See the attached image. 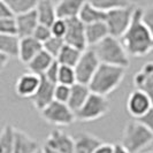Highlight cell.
I'll list each match as a JSON object with an SVG mask.
<instances>
[{
  "label": "cell",
  "instance_id": "cell-1",
  "mask_svg": "<svg viewBox=\"0 0 153 153\" xmlns=\"http://www.w3.org/2000/svg\"><path fill=\"white\" fill-rule=\"evenodd\" d=\"M120 39L129 56L142 58L153 51V37L142 21V7H136L130 25Z\"/></svg>",
  "mask_w": 153,
  "mask_h": 153
},
{
  "label": "cell",
  "instance_id": "cell-2",
  "mask_svg": "<svg viewBox=\"0 0 153 153\" xmlns=\"http://www.w3.org/2000/svg\"><path fill=\"white\" fill-rule=\"evenodd\" d=\"M126 76V68L100 63L89 83V89L93 93L107 96L115 91Z\"/></svg>",
  "mask_w": 153,
  "mask_h": 153
},
{
  "label": "cell",
  "instance_id": "cell-3",
  "mask_svg": "<svg viewBox=\"0 0 153 153\" xmlns=\"http://www.w3.org/2000/svg\"><path fill=\"white\" fill-rule=\"evenodd\" d=\"M91 48L96 52L100 63H107L126 69L130 65L129 54L127 53L120 38H115L109 35Z\"/></svg>",
  "mask_w": 153,
  "mask_h": 153
},
{
  "label": "cell",
  "instance_id": "cell-4",
  "mask_svg": "<svg viewBox=\"0 0 153 153\" xmlns=\"http://www.w3.org/2000/svg\"><path fill=\"white\" fill-rule=\"evenodd\" d=\"M153 142V132L137 120L126 124L122 135V144L130 153H140Z\"/></svg>",
  "mask_w": 153,
  "mask_h": 153
},
{
  "label": "cell",
  "instance_id": "cell-5",
  "mask_svg": "<svg viewBox=\"0 0 153 153\" xmlns=\"http://www.w3.org/2000/svg\"><path fill=\"white\" fill-rule=\"evenodd\" d=\"M135 9H136V6L130 4L124 7H117L106 10L105 23L107 24L108 32L111 36H113L115 38L122 37L123 33L130 25Z\"/></svg>",
  "mask_w": 153,
  "mask_h": 153
},
{
  "label": "cell",
  "instance_id": "cell-6",
  "mask_svg": "<svg viewBox=\"0 0 153 153\" xmlns=\"http://www.w3.org/2000/svg\"><path fill=\"white\" fill-rule=\"evenodd\" d=\"M109 111V101L106 96L91 92L86 98L83 106L75 112V117L78 121L89 122L102 117Z\"/></svg>",
  "mask_w": 153,
  "mask_h": 153
},
{
  "label": "cell",
  "instance_id": "cell-7",
  "mask_svg": "<svg viewBox=\"0 0 153 153\" xmlns=\"http://www.w3.org/2000/svg\"><path fill=\"white\" fill-rule=\"evenodd\" d=\"M42 119L47 123L56 127H67L76 121L75 113L67 104L53 100L50 105L40 111Z\"/></svg>",
  "mask_w": 153,
  "mask_h": 153
},
{
  "label": "cell",
  "instance_id": "cell-8",
  "mask_svg": "<svg viewBox=\"0 0 153 153\" xmlns=\"http://www.w3.org/2000/svg\"><path fill=\"white\" fill-rule=\"evenodd\" d=\"M100 65V61L97 56L96 52L92 48H86L84 50L79 60L75 65V73H76V79L78 83L82 84H88L90 83L91 78L93 77L96 70L98 69Z\"/></svg>",
  "mask_w": 153,
  "mask_h": 153
},
{
  "label": "cell",
  "instance_id": "cell-9",
  "mask_svg": "<svg viewBox=\"0 0 153 153\" xmlns=\"http://www.w3.org/2000/svg\"><path fill=\"white\" fill-rule=\"evenodd\" d=\"M67 31L63 37L66 44L74 46L81 51L88 48L85 38V24L78 17L67 19Z\"/></svg>",
  "mask_w": 153,
  "mask_h": 153
},
{
  "label": "cell",
  "instance_id": "cell-10",
  "mask_svg": "<svg viewBox=\"0 0 153 153\" xmlns=\"http://www.w3.org/2000/svg\"><path fill=\"white\" fill-rule=\"evenodd\" d=\"M151 107H153L151 98L149 97V94L145 91H143L140 89H135L127 99L128 113L135 120L143 116Z\"/></svg>",
  "mask_w": 153,
  "mask_h": 153
},
{
  "label": "cell",
  "instance_id": "cell-11",
  "mask_svg": "<svg viewBox=\"0 0 153 153\" xmlns=\"http://www.w3.org/2000/svg\"><path fill=\"white\" fill-rule=\"evenodd\" d=\"M45 146L59 153H73L74 138L61 129H54L46 138Z\"/></svg>",
  "mask_w": 153,
  "mask_h": 153
},
{
  "label": "cell",
  "instance_id": "cell-12",
  "mask_svg": "<svg viewBox=\"0 0 153 153\" xmlns=\"http://www.w3.org/2000/svg\"><path fill=\"white\" fill-rule=\"evenodd\" d=\"M54 86H55L54 83L46 79L44 76H40L38 89L31 97L32 105L37 111L40 112L54 100Z\"/></svg>",
  "mask_w": 153,
  "mask_h": 153
},
{
  "label": "cell",
  "instance_id": "cell-13",
  "mask_svg": "<svg viewBox=\"0 0 153 153\" xmlns=\"http://www.w3.org/2000/svg\"><path fill=\"white\" fill-rule=\"evenodd\" d=\"M40 83V76L31 71L24 73L17 78L15 83L16 94L21 98H31L37 91Z\"/></svg>",
  "mask_w": 153,
  "mask_h": 153
},
{
  "label": "cell",
  "instance_id": "cell-14",
  "mask_svg": "<svg viewBox=\"0 0 153 153\" xmlns=\"http://www.w3.org/2000/svg\"><path fill=\"white\" fill-rule=\"evenodd\" d=\"M14 19H15L16 25V35L20 38L32 36L36 27L39 23L38 16H37V13L35 9L15 15Z\"/></svg>",
  "mask_w": 153,
  "mask_h": 153
},
{
  "label": "cell",
  "instance_id": "cell-15",
  "mask_svg": "<svg viewBox=\"0 0 153 153\" xmlns=\"http://www.w3.org/2000/svg\"><path fill=\"white\" fill-rule=\"evenodd\" d=\"M42 50H43V44L39 43L32 36L23 37L20 38L17 58L22 63L28 65L33 59V56H36Z\"/></svg>",
  "mask_w": 153,
  "mask_h": 153
},
{
  "label": "cell",
  "instance_id": "cell-16",
  "mask_svg": "<svg viewBox=\"0 0 153 153\" xmlns=\"http://www.w3.org/2000/svg\"><path fill=\"white\" fill-rule=\"evenodd\" d=\"M134 85L136 89L145 91L153 104V62H147L134 76Z\"/></svg>",
  "mask_w": 153,
  "mask_h": 153
},
{
  "label": "cell",
  "instance_id": "cell-17",
  "mask_svg": "<svg viewBox=\"0 0 153 153\" xmlns=\"http://www.w3.org/2000/svg\"><path fill=\"white\" fill-rule=\"evenodd\" d=\"M74 138L73 153H93L102 143L100 138L89 132H79Z\"/></svg>",
  "mask_w": 153,
  "mask_h": 153
},
{
  "label": "cell",
  "instance_id": "cell-18",
  "mask_svg": "<svg viewBox=\"0 0 153 153\" xmlns=\"http://www.w3.org/2000/svg\"><path fill=\"white\" fill-rule=\"evenodd\" d=\"M38 150L39 144L36 139L30 137L24 131L15 129L13 153H37Z\"/></svg>",
  "mask_w": 153,
  "mask_h": 153
},
{
  "label": "cell",
  "instance_id": "cell-19",
  "mask_svg": "<svg viewBox=\"0 0 153 153\" xmlns=\"http://www.w3.org/2000/svg\"><path fill=\"white\" fill-rule=\"evenodd\" d=\"M90 93L91 91L89 89V85L76 82L75 84L70 86V94H69L67 105L75 113L83 106V104L85 102V100L89 97Z\"/></svg>",
  "mask_w": 153,
  "mask_h": 153
},
{
  "label": "cell",
  "instance_id": "cell-20",
  "mask_svg": "<svg viewBox=\"0 0 153 153\" xmlns=\"http://www.w3.org/2000/svg\"><path fill=\"white\" fill-rule=\"evenodd\" d=\"M109 36L107 24L105 21H99L91 24H85V38L86 44L90 47H93L100 43L102 39H105Z\"/></svg>",
  "mask_w": 153,
  "mask_h": 153
},
{
  "label": "cell",
  "instance_id": "cell-21",
  "mask_svg": "<svg viewBox=\"0 0 153 153\" xmlns=\"http://www.w3.org/2000/svg\"><path fill=\"white\" fill-rule=\"evenodd\" d=\"M88 0H58L55 4L56 17L59 19H71L77 17L82 6Z\"/></svg>",
  "mask_w": 153,
  "mask_h": 153
},
{
  "label": "cell",
  "instance_id": "cell-22",
  "mask_svg": "<svg viewBox=\"0 0 153 153\" xmlns=\"http://www.w3.org/2000/svg\"><path fill=\"white\" fill-rule=\"evenodd\" d=\"M38 21L42 24H45L51 27V24L56 19V12H55V5L52 0H38L36 8H35Z\"/></svg>",
  "mask_w": 153,
  "mask_h": 153
},
{
  "label": "cell",
  "instance_id": "cell-23",
  "mask_svg": "<svg viewBox=\"0 0 153 153\" xmlns=\"http://www.w3.org/2000/svg\"><path fill=\"white\" fill-rule=\"evenodd\" d=\"M105 16H106V10H102L92 5L91 2L86 1L82 6L77 17L84 24H91L99 21H105Z\"/></svg>",
  "mask_w": 153,
  "mask_h": 153
},
{
  "label": "cell",
  "instance_id": "cell-24",
  "mask_svg": "<svg viewBox=\"0 0 153 153\" xmlns=\"http://www.w3.org/2000/svg\"><path fill=\"white\" fill-rule=\"evenodd\" d=\"M55 59L51 54L47 53L45 50H42L36 56H33V59L27 65V67L29 69V71L42 76V75H44V73L47 70V68L51 66V63Z\"/></svg>",
  "mask_w": 153,
  "mask_h": 153
},
{
  "label": "cell",
  "instance_id": "cell-25",
  "mask_svg": "<svg viewBox=\"0 0 153 153\" xmlns=\"http://www.w3.org/2000/svg\"><path fill=\"white\" fill-rule=\"evenodd\" d=\"M20 37L17 35L0 33V53L8 58H17Z\"/></svg>",
  "mask_w": 153,
  "mask_h": 153
},
{
  "label": "cell",
  "instance_id": "cell-26",
  "mask_svg": "<svg viewBox=\"0 0 153 153\" xmlns=\"http://www.w3.org/2000/svg\"><path fill=\"white\" fill-rule=\"evenodd\" d=\"M83 51L78 50L74 46H70L65 43V45L62 46L59 54L56 55L55 60L59 62L60 65L63 66H69V67H75V65L81 58V54Z\"/></svg>",
  "mask_w": 153,
  "mask_h": 153
},
{
  "label": "cell",
  "instance_id": "cell-27",
  "mask_svg": "<svg viewBox=\"0 0 153 153\" xmlns=\"http://www.w3.org/2000/svg\"><path fill=\"white\" fill-rule=\"evenodd\" d=\"M15 128L7 124L0 131V153H13Z\"/></svg>",
  "mask_w": 153,
  "mask_h": 153
},
{
  "label": "cell",
  "instance_id": "cell-28",
  "mask_svg": "<svg viewBox=\"0 0 153 153\" xmlns=\"http://www.w3.org/2000/svg\"><path fill=\"white\" fill-rule=\"evenodd\" d=\"M14 15H19L36 8L38 0H4Z\"/></svg>",
  "mask_w": 153,
  "mask_h": 153
},
{
  "label": "cell",
  "instance_id": "cell-29",
  "mask_svg": "<svg viewBox=\"0 0 153 153\" xmlns=\"http://www.w3.org/2000/svg\"><path fill=\"white\" fill-rule=\"evenodd\" d=\"M77 82L76 79V73L74 67L69 66H63L60 65L59 67V76H58V83L65 85H74Z\"/></svg>",
  "mask_w": 153,
  "mask_h": 153
},
{
  "label": "cell",
  "instance_id": "cell-30",
  "mask_svg": "<svg viewBox=\"0 0 153 153\" xmlns=\"http://www.w3.org/2000/svg\"><path fill=\"white\" fill-rule=\"evenodd\" d=\"M89 2H91L92 5H94L96 7L100 8L102 10H109L113 8L117 7H124L130 5V0H88Z\"/></svg>",
  "mask_w": 153,
  "mask_h": 153
},
{
  "label": "cell",
  "instance_id": "cell-31",
  "mask_svg": "<svg viewBox=\"0 0 153 153\" xmlns=\"http://www.w3.org/2000/svg\"><path fill=\"white\" fill-rule=\"evenodd\" d=\"M63 45H65L63 38L52 36L47 39L45 43H43V50H45L47 53H50L55 59Z\"/></svg>",
  "mask_w": 153,
  "mask_h": 153
},
{
  "label": "cell",
  "instance_id": "cell-32",
  "mask_svg": "<svg viewBox=\"0 0 153 153\" xmlns=\"http://www.w3.org/2000/svg\"><path fill=\"white\" fill-rule=\"evenodd\" d=\"M32 37L35 39H37L39 43H42V44L45 43L50 37H52L51 27L42 24V23H38V25L36 27V29H35L33 33H32Z\"/></svg>",
  "mask_w": 153,
  "mask_h": 153
},
{
  "label": "cell",
  "instance_id": "cell-33",
  "mask_svg": "<svg viewBox=\"0 0 153 153\" xmlns=\"http://www.w3.org/2000/svg\"><path fill=\"white\" fill-rule=\"evenodd\" d=\"M70 94V86L69 85L56 83L54 86V100L60 101L63 104H67Z\"/></svg>",
  "mask_w": 153,
  "mask_h": 153
},
{
  "label": "cell",
  "instance_id": "cell-34",
  "mask_svg": "<svg viewBox=\"0 0 153 153\" xmlns=\"http://www.w3.org/2000/svg\"><path fill=\"white\" fill-rule=\"evenodd\" d=\"M51 31H52V36L63 38L67 31V21L65 19L56 17L55 21L51 24Z\"/></svg>",
  "mask_w": 153,
  "mask_h": 153
},
{
  "label": "cell",
  "instance_id": "cell-35",
  "mask_svg": "<svg viewBox=\"0 0 153 153\" xmlns=\"http://www.w3.org/2000/svg\"><path fill=\"white\" fill-rule=\"evenodd\" d=\"M142 21L153 37V5L142 8Z\"/></svg>",
  "mask_w": 153,
  "mask_h": 153
},
{
  "label": "cell",
  "instance_id": "cell-36",
  "mask_svg": "<svg viewBox=\"0 0 153 153\" xmlns=\"http://www.w3.org/2000/svg\"><path fill=\"white\" fill-rule=\"evenodd\" d=\"M14 17L0 19V33L16 35V25H15V19Z\"/></svg>",
  "mask_w": 153,
  "mask_h": 153
},
{
  "label": "cell",
  "instance_id": "cell-37",
  "mask_svg": "<svg viewBox=\"0 0 153 153\" xmlns=\"http://www.w3.org/2000/svg\"><path fill=\"white\" fill-rule=\"evenodd\" d=\"M59 67H60V63L56 61V60H54L51 63V66L47 68V70L44 73V75H42V76H44L50 82L56 84L58 83V76H59Z\"/></svg>",
  "mask_w": 153,
  "mask_h": 153
},
{
  "label": "cell",
  "instance_id": "cell-38",
  "mask_svg": "<svg viewBox=\"0 0 153 153\" xmlns=\"http://www.w3.org/2000/svg\"><path fill=\"white\" fill-rule=\"evenodd\" d=\"M137 121H139L143 126H145L151 132H153V107L150 108L143 116L137 119Z\"/></svg>",
  "mask_w": 153,
  "mask_h": 153
},
{
  "label": "cell",
  "instance_id": "cell-39",
  "mask_svg": "<svg viewBox=\"0 0 153 153\" xmlns=\"http://www.w3.org/2000/svg\"><path fill=\"white\" fill-rule=\"evenodd\" d=\"M14 16L15 15L10 10V8L7 6V4L4 0H0V19H9Z\"/></svg>",
  "mask_w": 153,
  "mask_h": 153
},
{
  "label": "cell",
  "instance_id": "cell-40",
  "mask_svg": "<svg viewBox=\"0 0 153 153\" xmlns=\"http://www.w3.org/2000/svg\"><path fill=\"white\" fill-rule=\"evenodd\" d=\"M93 153H113V145L109 143H101Z\"/></svg>",
  "mask_w": 153,
  "mask_h": 153
},
{
  "label": "cell",
  "instance_id": "cell-41",
  "mask_svg": "<svg viewBox=\"0 0 153 153\" xmlns=\"http://www.w3.org/2000/svg\"><path fill=\"white\" fill-rule=\"evenodd\" d=\"M113 153H130V152H129V150H128L126 146H123L122 144L120 143V144L113 145Z\"/></svg>",
  "mask_w": 153,
  "mask_h": 153
},
{
  "label": "cell",
  "instance_id": "cell-42",
  "mask_svg": "<svg viewBox=\"0 0 153 153\" xmlns=\"http://www.w3.org/2000/svg\"><path fill=\"white\" fill-rule=\"evenodd\" d=\"M8 61H9V58L5 54L0 53V73L6 68V66L8 65Z\"/></svg>",
  "mask_w": 153,
  "mask_h": 153
},
{
  "label": "cell",
  "instance_id": "cell-43",
  "mask_svg": "<svg viewBox=\"0 0 153 153\" xmlns=\"http://www.w3.org/2000/svg\"><path fill=\"white\" fill-rule=\"evenodd\" d=\"M42 153H59V152H56V151H53V150H51L50 147H47V146L44 145L43 150H42Z\"/></svg>",
  "mask_w": 153,
  "mask_h": 153
},
{
  "label": "cell",
  "instance_id": "cell-44",
  "mask_svg": "<svg viewBox=\"0 0 153 153\" xmlns=\"http://www.w3.org/2000/svg\"><path fill=\"white\" fill-rule=\"evenodd\" d=\"M146 153H153V151H151V152H146Z\"/></svg>",
  "mask_w": 153,
  "mask_h": 153
}]
</instances>
